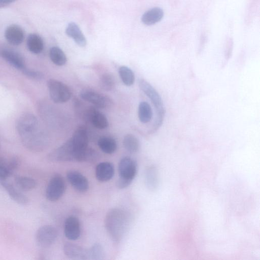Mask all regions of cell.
I'll return each instance as SVG.
<instances>
[{"mask_svg": "<svg viewBox=\"0 0 260 260\" xmlns=\"http://www.w3.org/2000/svg\"><path fill=\"white\" fill-rule=\"evenodd\" d=\"M16 127L23 144L28 149L38 152L45 148L46 138L35 115L30 113L21 115L17 121Z\"/></svg>", "mask_w": 260, "mask_h": 260, "instance_id": "obj_1", "label": "cell"}, {"mask_svg": "<svg viewBox=\"0 0 260 260\" xmlns=\"http://www.w3.org/2000/svg\"><path fill=\"white\" fill-rule=\"evenodd\" d=\"M131 214L126 210L114 208L108 211L105 218L106 231L115 242L121 241L126 234L132 222Z\"/></svg>", "mask_w": 260, "mask_h": 260, "instance_id": "obj_2", "label": "cell"}, {"mask_svg": "<svg viewBox=\"0 0 260 260\" xmlns=\"http://www.w3.org/2000/svg\"><path fill=\"white\" fill-rule=\"evenodd\" d=\"M75 152V161L87 162L91 148L88 147V137L86 129L78 127L70 138Z\"/></svg>", "mask_w": 260, "mask_h": 260, "instance_id": "obj_3", "label": "cell"}, {"mask_svg": "<svg viewBox=\"0 0 260 260\" xmlns=\"http://www.w3.org/2000/svg\"><path fill=\"white\" fill-rule=\"evenodd\" d=\"M137 171V163L128 156L122 158L118 164L119 178L116 186L119 189L128 187L135 178Z\"/></svg>", "mask_w": 260, "mask_h": 260, "instance_id": "obj_4", "label": "cell"}, {"mask_svg": "<svg viewBox=\"0 0 260 260\" xmlns=\"http://www.w3.org/2000/svg\"><path fill=\"white\" fill-rule=\"evenodd\" d=\"M139 86L150 99L157 111L158 117L154 128L157 129L161 125L165 116V110L162 99L156 90L145 80L140 79Z\"/></svg>", "mask_w": 260, "mask_h": 260, "instance_id": "obj_5", "label": "cell"}, {"mask_svg": "<svg viewBox=\"0 0 260 260\" xmlns=\"http://www.w3.org/2000/svg\"><path fill=\"white\" fill-rule=\"evenodd\" d=\"M47 86L51 100L55 103H63L68 101L72 91L64 83L56 79H50L47 82Z\"/></svg>", "mask_w": 260, "mask_h": 260, "instance_id": "obj_6", "label": "cell"}, {"mask_svg": "<svg viewBox=\"0 0 260 260\" xmlns=\"http://www.w3.org/2000/svg\"><path fill=\"white\" fill-rule=\"evenodd\" d=\"M48 158L53 162L75 161V152L71 139L52 151Z\"/></svg>", "mask_w": 260, "mask_h": 260, "instance_id": "obj_7", "label": "cell"}, {"mask_svg": "<svg viewBox=\"0 0 260 260\" xmlns=\"http://www.w3.org/2000/svg\"><path fill=\"white\" fill-rule=\"evenodd\" d=\"M65 190L66 183L63 178L59 174H56L49 180L45 196L48 200L55 202L62 196Z\"/></svg>", "mask_w": 260, "mask_h": 260, "instance_id": "obj_8", "label": "cell"}, {"mask_svg": "<svg viewBox=\"0 0 260 260\" xmlns=\"http://www.w3.org/2000/svg\"><path fill=\"white\" fill-rule=\"evenodd\" d=\"M57 235V231L54 226L49 224L44 225L37 231L36 241L40 247L47 248L53 244Z\"/></svg>", "mask_w": 260, "mask_h": 260, "instance_id": "obj_9", "label": "cell"}, {"mask_svg": "<svg viewBox=\"0 0 260 260\" xmlns=\"http://www.w3.org/2000/svg\"><path fill=\"white\" fill-rule=\"evenodd\" d=\"M80 96L84 101L100 108H105L112 104L111 100L97 91L90 89H84L80 93Z\"/></svg>", "mask_w": 260, "mask_h": 260, "instance_id": "obj_10", "label": "cell"}, {"mask_svg": "<svg viewBox=\"0 0 260 260\" xmlns=\"http://www.w3.org/2000/svg\"><path fill=\"white\" fill-rule=\"evenodd\" d=\"M67 178L72 186L79 192H84L89 188L88 179L80 172L71 170L67 173Z\"/></svg>", "mask_w": 260, "mask_h": 260, "instance_id": "obj_11", "label": "cell"}, {"mask_svg": "<svg viewBox=\"0 0 260 260\" xmlns=\"http://www.w3.org/2000/svg\"><path fill=\"white\" fill-rule=\"evenodd\" d=\"M63 250L67 257L71 259L88 260V249L72 243H66Z\"/></svg>", "mask_w": 260, "mask_h": 260, "instance_id": "obj_12", "label": "cell"}, {"mask_svg": "<svg viewBox=\"0 0 260 260\" xmlns=\"http://www.w3.org/2000/svg\"><path fill=\"white\" fill-rule=\"evenodd\" d=\"M66 237L71 240H76L81 234V225L78 218L74 216L68 217L64 222Z\"/></svg>", "mask_w": 260, "mask_h": 260, "instance_id": "obj_13", "label": "cell"}, {"mask_svg": "<svg viewBox=\"0 0 260 260\" xmlns=\"http://www.w3.org/2000/svg\"><path fill=\"white\" fill-rule=\"evenodd\" d=\"M5 37L8 42L14 46L21 44L24 38L23 30L18 25L12 24L5 31Z\"/></svg>", "mask_w": 260, "mask_h": 260, "instance_id": "obj_14", "label": "cell"}, {"mask_svg": "<svg viewBox=\"0 0 260 260\" xmlns=\"http://www.w3.org/2000/svg\"><path fill=\"white\" fill-rule=\"evenodd\" d=\"M86 116L90 123L96 128L104 129L108 126L109 122L105 115L95 108H89Z\"/></svg>", "mask_w": 260, "mask_h": 260, "instance_id": "obj_15", "label": "cell"}, {"mask_svg": "<svg viewBox=\"0 0 260 260\" xmlns=\"http://www.w3.org/2000/svg\"><path fill=\"white\" fill-rule=\"evenodd\" d=\"M1 184L10 197L16 203L21 205L28 204V198L19 188H16L13 184L4 180L1 181Z\"/></svg>", "mask_w": 260, "mask_h": 260, "instance_id": "obj_16", "label": "cell"}, {"mask_svg": "<svg viewBox=\"0 0 260 260\" xmlns=\"http://www.w3.org/2000/svg\"><path fill=\"white\" fill-rule=\"evenodd\" d=\"M2 57L15 68L22 70L25 68L22 56L18 52L11 49H4L1 51Z\"/></svg>", "mask_w": 260, "mask_h": 260, "instance_id": "obj_17", "label": "cell"}, {"mask_svg": "<svg viewBox=\"0 0 260 260\" xmlns=\"http://www.w3.org/2000/svg\"><path fill=\"white\" fill-rule=\"evenodd\" d=\"M95 174L99 181L101 182L108 181L114 176V166L110 162H102L96 166Z\"/></svg>", "mask_w": 260, "mask_h": 260, "instance_id": "obj_18", "label": "cell"}, {"mask_svg": "<svg viewBox=\"0 0 260 260\" xmlns=\"http://www.w3.org/2000/svg\"><path fill=\"white\" fill-rule=\"evenodd\" d=\"M66 32L78 46L84 47L86 45V40L84 35L75 23H69L66 28Z\"/></svg>", "mask_w": 260, "mask_h": 260, "instance_id": "obj_19", "label": "cell"}, {"mask_svg": "<svg viewBox=\"0 0 260 260\" xmlns=\"http://www.w3.org/2000/svg\"><path fill=\"white\" fill-rule=\"evenodd\" d=\"M164 16L163 10L158 7L153 8L142 15V22L146 25H151L159 22Z\"/></svg>", "mask_w": 260, "mask_h": 260, "instance_id": "obj_20", "label": "cell"}, {"mask_svg": "<svg viewBox=\"0 0 260 260\" xmlns=\"http://www.w3.org/2000/svg\"><path fill=\"white\" fill-rule=\"evenodd\" d=\"M26 45L30 52L39 54L44 49V42L42 38L36 34H30L27 37Z\"/></svg>", "mask_w": 260, "mask_h": 260, "instance_id": "obj_21", "label": "cell"}, {"mask_svg": "<svg viewBox=\"0 0 260 260\" xmlns=\"http://www.w3.org/2000/svg\"><path fill=\"white\" fill-rule=\"evenodd\" d=\"M153 116L152 108L147 102L142 101L138 107V117L143 123H147L150 121Z\"/></svg>", "mask_w": 260, "mask_h": 260, "instance_id": "obj_22", "label": "cell"}, {"mask_svg": "<svg viewBox=\"0 0 260 260\" xmlns=\"http://www.w3.org/2000/svg\"><path fill=\"white\" fill-rule=\"evenodd\" d=\"M101 150L105 153L112 154L117 149V143L114 139L109 137H103L98 141Z\"/></svg>", "mask_w": 260, "mask_h": 260, "instance_id": "obj_23", "label": "cell"}, {"mask_svg": "<svg viewBox=\"0 0 260 260\" xmlns=\"http://www.w3.org/2000/svg\"><path fill=\"white\" fill-rule=\"evenodd\" d=\"M123 145L124 148L131 153L137 152L140 147L138 139L132 134H128L124 137Z\"/></svg>", "mask_w": 260, "mask_h": 260, "instance_id": "obj_24", "label": "cell"}, {"mask_svg": "<svg viewBox=\"0 0 260 260\" xmlns=\"http://www.w3.org/2000/svg\"><path fill=\"white\" fill-rule=\"evenodd\" d=\"M15 182L18 188L23 191H29L36 187V181L32 178L24 176H18L15 178Z\"/></svg>", "mask_w": 260, "mask_h": 260, "instance_id": "obj_25", "label": "cell"}, {"mask_svg": "<svg viewBox=\"0 0 260 260\" xmlns=\"http://www.w3.org/2000/svg\"><path fill=\"white\" fill-rule=\"evenodd\" d=\"M49 57L52 62L62 66L67 62V58L63 51L58 47H52L49 50Z\"/></svg>", "mask_w": 260, "mask_h": 260, "instance_id": "obj_26", "label": "cell"}, {"mask_svg": "<svg viewBox=\"0 0 260 260\" xmlns=\"http://www.w3.org/2000/svg\"><path fill=\"white\" fill-rule=\"evenodd\" d=\"M145 183L150 190L154 189L157 184V174L156 168L153 166L148 167L145 175Z\"/></svg>", "mask_w": 260, "mask_h": 260, "instance_id": "obj_27", "label": "cell"}, {"mask_svg": "<svg viewBox=\"0 0 260 260\" xmlns=\"http://www.w3.org/2000/svg\"><path fill=\"white\" fill-rule=\"evenodd\" d=\"M118 73L122 82L125 85L129 86L134 83L135 74L128 67L125 66L120 67L118 69Z\"/></svg>", "mask_w": 260, "mask_h": 260, "instance_id": "obj_28", "label": "cell"}, {"mask_svg": "<svg viewBox=\"0 0 260 260\" xmlns=\"http://www.w3.org/2000/svg\"><path fill=\"white\" fill-rule=\"evenodd\" d=\"M88 260H102L105 256V251L102 245L98 243L94 244L88 249Z\"/></svg>", "mask_w": 260, "mask_h": 260, "instance_id": "obj_29", "label": "cell"}, {"mask_svg": "<svg viewBox=\"0 0 260 260\" xmlns=\"http://www.w3.org/2000/svg\"><path fill=\"white\" fill-rule=\"evenodd\" d=\"M100 85L101 88L104 90H112L115 85L114 77L110 73L103 74L100 79Z\"/></svg>", "mask_w": 260, "mask_h": 260, "instance_id": "obj_30", "label": "cell"}, {"mask_svg": "<svg viewBox=\"0 0 260 260\" xmlns=\"http://www.w3.org/2000/svg\"><path fill=\"white\" fill-rule=\"evenodd\" d=\"M9 161L6 162L0 159V179L4 180L9 177L13 173Z\"/></svg>", "mask_w": 260, "mask_h": 260, "instance_id": "obj_31", "label": "cell"}, {"mask_svg": "<svg viewBox=\"0 0 260 260\" xmlns=\"http://www.w3.org/2000/svg\"><path fill=\"white\" fill-rule=\"evenodd\" d=\"M22 71L25 76L35 80H41L43 78V74L38 71L25 68Z\"/></svg>", "mask_w": 260, "mask_h": 260, "instance_id": "obj_32", "label": "cell"}, {"mask_svg": "<svg viewBox=\"0 0 260 260\" xmlns=\"http://www.w3.org/2000/svg\"><path fill=\"white\" fill-rule=\"evenodd\" d=\"M17 0H0V6L10 4Z\"/></svg>", "mask_w": 260, "mask_h": 260, "instance_id": "obj_33", "label": "cell"}]
</instances>
